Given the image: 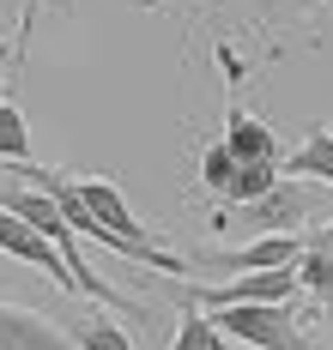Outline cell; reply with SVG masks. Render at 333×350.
Returning <instances> with one entry per match:
<instances>
[{"mask_svg":"<svg viewBox=\"0 0 333 350\" xmlns=\"http://www.w3.org/2000/svg\"><path fill=\"white\" fill-rule=\"evenodd\" d=\"M0 350H79V345L67 338V326H55L49 314L0 302Z\"/></svg>","mask_w":333,"mask_h":350,"instance_id":"5b68a950","label":"cell"},{"mask_svg":"<svg viewBox=\"0 0 333 350\" xmlns=\"http://www.w3.org/2000/svg\"><path fill=\"white\" fill-rule=\"evenodd\" d=\"M212 55H219V72H224V85H230V97H236V85H243V79H249V61H243V55H236V49H230V42H219V49H212Z\"/></svg>","mask_w":333,"mask_h":350,"instance_id":"5bb4252c","label":"cell"},{"mask_svg":"<svg viewBox=\"0 0 333 350\" xmlns=\"http://www.w3.org/2000/svg\"><path fill=\"white\" fill-rule=\"evenodd\" d=\"M224 338H236V345L249 350H315L309 345V332L297 326L291 302H249V308H219L212 314Z\"/></svg>","mask_w":333,"mask_h":350,"instance_id":"7a4b0ae2","label":"cell"},{"mask_svg":"<svg viewBox=\"0 0 333 350\" xmlns=\"http://www.w3.org/2000/svg\"><path fill=\"white\" fill-rule=\"evenodd\" d=\"M0 211H12V217H25L31 230H37L42 242L55 247L61 260H67V272H73L79 284V296H97V302H110V308H121V314H140V302H127L121 290H110V284L97 278L91 266H85V254H79V236H73V224L55 211V200L49 193H37V187H25V181H0Z\"/></svg>","mask_w":333,"mask_h":350,"instance_id":"6da1fadb","label":"cell"},{"mask_svg":"<svg viewBox=\"0 0 333 350\" xmlns=\"http://www.w3.org/2000/svg\"><path fill=\"white\" fill-rule=\"evenodd\" d=\"M279 170H291V181H321V187L333 193V127L315 121L309 139L297 145L291 157H279Z\"/></svg>","mask_w":333,"mask_h":350,"instance_id":"ba28073f","label":"cell"},{"mask_svg":"<svg viewBox=\"0 0 333 350\" xmlns=\"http://www.w3.org/2000/svg\"><path fill=\"white\" fill-rule=\"evenodd\" d=\"M285 6H291V12H315V6H328V0H267L260 12H285Z\"/></svg>","mask_w":333,"mask_h":350,"instance_id":"2e32d148","label":"cell"},{"mask_svg":"<svg viewBox=\"0 0 333 350\" xmlns=\"http://www.w3.org/2000/svg\"><path fill=\"white\" fill-rule=\"evenodd\" d=\"M224 151L236 157V163H279L285 151H279V133L260 121V115H249L243 103L224 109Z\"/></svg>","mask_w":333,"mask_h":350,"instance_id":"8992f818","label":"cell"},{"mask_svg":"<svg viewBox=\"0 0 333 350\" xmlns=\"http://www.w3.org/2000/svg\"><path fill=\"white\" fill-rule=\"evenodd\" d=\"M0 254H6V260H25V266H37V272H49L61 290H73V296H79V284H73V272H67V260L42 242L25 217H12V211H0Z\"/></svg>","mask_w":333,"mask_h":350,"instance_id":"277c9868","label":"cell"},{"mask_svg":"<svg viewBox=\"0 0 333 350\" xmlns=\"http://www.w3.org/2000/svg\"><path fill=\"white\" fill-rule=\"evenodd\" d=\"M230 224H243L249 236H303V224H309V193L297 187V181H279L267 200L243 211H212V230H230Z\"/></svg>","mask_w":333,"mask_h":350,"instance_id":"3957f363","label":"cell"},{"mask_svg":"<svg viewBox=\"0 0 333 350\" xmlns=\"http://www.w3.org/2000/svg\"><path fill=\"white\" fill-rule=\"evenodd\" d=\"M273 187H279V163H236V175H230V193H224V211L255 206V200H267Z\"/></svg>","mask_w":333,"mask_h":350,"instance_id":"8fae6325","label":"cell"},{"mask_svg":"<svg viewBox=\"0 0 333 350\" xmlns=\"http://www.w3.org/2000/svg\"><path fill=\"white\" fill-rule=\"evenodd\" d=\"M0 163L6 170L31 163V127H25V109L12 103V91H0Z\"/></svg>","mask_w":333,"mask_h":350,"instance_id":"30bf717a","label":"cell"},{"mask_svg":"<svg viewBox=\"0 0 333 350\" xmlns=\"http://www.w3.org/2000/svg\"><path fill=\"white\" fill-rule=\"evenodd\" d=\"M37 6H42V0H25V12H18V42H12L18 67H25V49H31V31H37Z\"/></svg>","mask_w":333,"mask_h":350,"instance_id":"9a60e30c","label":"cell"},{"mask_svg":"<svg viewBox=\"0 0 333 350\" xmlns=\"http://www.w3.org/2000/svg\"><path fill=\"white\" fill-rule=\"evenodd\" d=\"M230 175H236V157L224 151V139H206L200 145V187L224 200V193H230Z\"/></svg>","mask_w":333,"mask_h":350,"instance_id":"4fadbf2b","label":"cell"},{"mask_svg":"<svg viewBox=\"0 0 333 350\" xmlns=\"http://www.w3.org/2000/svg\"><path fill=\"white\" fill-rule=\"evenodd\" d=\"M140 6H164V0H140Z\"/></svg>","mask_w":333,"mask_h":350,"instance_id":"ac0fdd59","label":"cell"},{"mask_svg":"<svg viewBox=\"0 0 333 350\" xmlns=\"http://www.w3.org/2000/svg\"><path fill=\"white\" fill-rule=\"evenodd\" d=\"M0 61H6V67L18 72V55H12V42H6V36H0Z\"/></svg>","mask_w":333,"mask_h":350,"instance_id":"e0dca14e","label":"cell"},{"mask_svg":"<svg viewBox=\"0 0 333 350\" xmlns=\"http://www.w3.org/2000/svg\"><path fill=\"white\" fill-rule=\"evenodd\" d=\"M297 284L315 296V308H333V224L303 236V260H297Z\"/></svg>","mask_w":333,"mask_h":350,"instance_id":"52a82bcc","label":"cell"},{"mask_svg":"<svg viewBox=\"0 0 333 350\" xmlns=\"http://www.w3.org/2000/svg\"><path fill=\"white\" fill-rule=\"evenodd\" d=\"M170 350H249V345L224 338L219 326H212V314H200V308H188V302H182V314H176V338H170Z\"/></svg>","mask_w":333,"mask_h":350,"instance_id":"9c48e42d","label":"cell"},{"mask_svg":"<svg viewBox=\"0 0 333 350\" xmlns=\"http://www.w3.org/2000/svg\"><path fill=\"white\" fill-rule=\"evenodd\" d=\"M67 338H73L79 350H134V338L115 326V320L103 314H85V320H67Z\"/></svg>","mask_w":333,"mask_h":350,"instance_id":"7c38bea8","label":"cell"}]
</instances>
